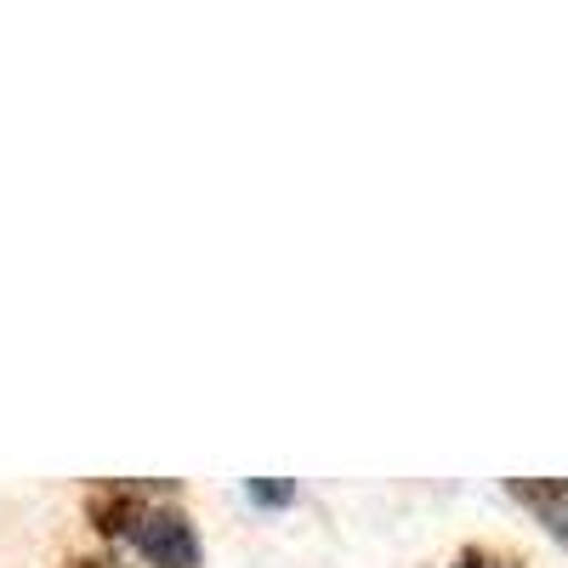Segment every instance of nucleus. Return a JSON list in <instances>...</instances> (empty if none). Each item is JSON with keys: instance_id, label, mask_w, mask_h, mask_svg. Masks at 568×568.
I'll return each instance as SVG.
<instances>
[{"instance_id": "nucleus-1", "label": "nucleus", "mask_w": 568, "mask_h": 568, "mask_svg": "<svg viewBox=\"0 0 568 568\" xmlns=\"http://www.w3.org/2000/svg\"><path fill=\"white\" fill-rule=\"evenodd\" d=\"M131 546L149 557L154 568H194L200 562V535L182 511L154 506V511H136L131 517Z\"/></svg>"}, {"instance_id": "nucleus-2", "label": "nucleus", "mask_w": 568, "mask_h": 568, "mask_svg": "<svg viewBox=\"0 0 568 568\" xmlns=\"http://www.w3.org/2000/svg\"><path fill=\"white\" fill-rule=\"evenodd\" d=\"M524 500L529 506H540V517L557 529V535H568V484H540V489H524Z\"/></svg>"}, {"instance_id": "nucleus-3", "label": "nucleus", "mask_w": 568, "mask_h": 568, "mask_svg": "<svg viewBox=\"0 0 568 568\" xmlns=\"http://www.w3.org/2000/svg\"><path fill=\"white\" fill-rule=\"evenodd\" d=\"M251 500H267V506H278V500H291V489H284V484H251Z\"/></svg>"}, {"instance_id": "nucleus-4", "label": "nucleus", "mask_w": 568, "mask_h": 568, "mask_svg": "<svg viewBox=\"0 0 568 568\" xmlns=\"http://www.w3.org/2000/svg\"><path fill=\"white\" fill-rule=\"evenodd\" d=\"M460 568H500V562H489V557H478V551H471V557H460Z\"/></svg>"}, {"instance_id": "nucleus-5", "label": "nucleus", "mask_w": 568, "mask_h": 568, "mask_svg": "<svg viewBox=\"0 0 568 568\" xmlns=\"http://www.w3.org/2000/svg\"><path fill=\"white\" fill-rule=\"evenodd\" d=\"M91 568H103V562H91Z\"/></svg>"}]
</instances>
